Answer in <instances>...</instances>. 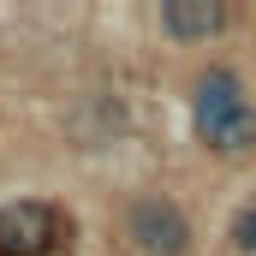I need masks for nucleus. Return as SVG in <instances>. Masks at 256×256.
Instances as JSON below:
<instances>
[{
  "instance_id": "nucleus-4",
  "label": "nucleus",
  "mask_w": 256,
  "mask_h": 256,
  "mask_svg": "<svg viewBox=\"0 0 256 256\" xmlns=\"http://www.w3.org/2000/svg\"><path fill=\"white\" fill-rule=\"evenodd\" d=\"M161 30L191 42V36H214L226 30V6H202V0H167L161 6Z\"/></svg>"
},
{
  "instance_id": "nucleus-5",
  "label": "nucleus",
  "mask_w": 256,
  "mask_h": 256,
  "mask_svg": "<svg viewBox=\"0 0 256 256\" xmlns=\"http://www.w3.org/2000/svg\"><path fill=\"white\" fill-rule=\"evenodd\" d=\"M232 244H238L244 256H256V202L238 208V220H232Z\"/></svg>"
},
{
  "instance_id": "nucleus-3",
  "label": "nucleus",
  "mask_w": 256,
  "mask_h": 256,
  "mask_svg": "<svg viewBox=\"0 0 256 256\" xmlns=\"http://www.w3.org/2000/svg\"><path fill=\"white\" fill-rule=\"evenodd\" d=\"M131 238L149 256H185L191 250V226H185V214H179L167 196H143V202L131 208Z\"/></svg>"
},
{
  "instance_id": "nucleus-1",
  "label": "nucleus",
  "mask_w": 256,
  "mask_h": 256,
  "mask_svg": "<svg viewBox=\"0 0 256 256\" xmlns=\"http://www.w3.org/2000/svg\"><path fill=\"white\" fill-rule=\"evenodd\" d=\"M191 120H196V131L208 137V149H220V155H250L256 149V108H250L244 84H238L226 66H214V72L196 78Z\"/></svg>"
},
{
  "instance_id": "nucleus-2",
  "label": "nucleus",
  "mask_w": 256,
  "mask_h": 256,
  "mask_svg": "<svg viewBox=\"0 0 256 256\" xmlns=\"http://www.w3.org/2000/svg\"><path fill=\"white\" fill-rule=\"evenodd\" d=\"M66 238L60 208L48 202H6L0 208V256H48Z\"/></svg>"
}]
</instances>
